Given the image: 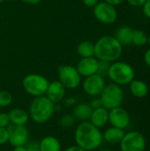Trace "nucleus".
<instances>
[{
    "label": "nucleus",
    "instance_id": "obj_16",
    "mask_svg": "<svg viewBox=\"0 0 150 151\" xmlns=\"http://www.w3.org/2000/svg\"><path fill=\"white\" fill-rule=\"evenodd\" d=\"M125 134H126L125 130L111 127L107 128L104 131V133L103 134V139L108 143L118 144V143H120Z\"/></svg>",
    "mask_w": 150,
    "mask_h": 151
},
{
    "label": "nucleus",
    "instance_id": "obj_43",
    "mask_svg": "<svg viewBox=\"0 0 150 151\" xmlns=\"http://www.w3.org/2000/svg\"><path fill=\"white\" fill-rule=\"evenodd\" d=\"M148 151H150V150H148Z\"/></svg>",
    "mask_w": 150,
    "mask_h": 151
},
{
    "label": "nucleus",
    "instance_id": "obj_39",
    "mask_svg": "<svg viewBox=\"0 0 150 151\" xmlns=\"http://www.w3.org/2000/svg\"><path fill=\"white\" fill-rule=\"evenodd\" d=\"M148 43L149 44V46H150V35H149V38H148Z\"/></svg>",
    "mask_w": 150,
    "mask_h": 151
},
{
    "label": "nucleus",
    "instance_id": "obj_6",
    "mask_svg": "<svg viewBox=\"0 0 150 151\" xmlns=\"http://www.w3.org/2000/svg\"><path fill=\"white\" fill-rule=\"evenodd\" d=\"M49 81L42 75L37 73H31L22 81V87L24 90L34 97L44 96L49 86Z\"/></svg>",
    "mask_w": 150,
    "mask_h": 151
},
{
    "label": "nucleus",
    "instance_id": "obj_32",
    "mask_svg": "<svg viewBox=\"0 0 150 151\" xmlns=\"http://www.w3.org/2000/svg\"><path fill=\"white\" fill-rule=\"evenodd\" d=\"M89 105L91 106V108H92L93 110L97 109V108H99V107H102V106H103V104H102V102H101V99H100V98L93 99V100L90 102Z\"/></svg>",
    "mask_w": 150,
    "mask_h": 151
},
{
    "label": "nucleus",
    "instance_id": "obj_20",
    "mask_svg": "<svg viewBox=\"0 0 150 151\" xmlns=\"http://www.w3.org/2000/svg\"><path fill=\"white\" fill-rule=\"evenodd\" d=\"M93 109L88 104H80L73 110V118L81 122L88 121L91 116Z\"/></svg>",
    "mask_w": 150,
    "mask_h": 151
},
{
    "label": "nucleus",
    "instance_id": "obj_22",
    "mask_svg": "<svg viewBox=\"0 0 150 151\" xmlns=\"http://www.w3.org/2000/svg\"><path fill=\"white\" fill-rule=\"evenodd\" d=\"M78 54L82 58H90L95 56V43L90 41H82L77 47Z\"/></svg>",
    "mask_w": 150,
    "mask_h": 151
},
{
    "label": "nucleus",
    "instance_id": "obj_25",
    "mask_svg": "<svg viewBox=\"0 0 150 151\" xmlns=\"http://www.w3.org/2000/svg\"><path fill=\"white\" fill-rule=\"evenodd\" d=\"M111 63L105 61V60H99L98 59V68H97V73L103 77L108 75V71L110 68Z\"/></svg>",
    "mask_w": 150,
    "mask_h": 151
},
{
    "label": "nucleus",
    "instance_id": "obj_33",
    "mask_svg": "<svg viewBox=\"0 0 150 151\" xmlns=\"http://www.w3.org/2000/svg\"><path fill=\"white\" fill-rule=\"evenodd\" d=\"M82 3L84 4V5L88 7L94 8L99 3V0H82Z\"/></svg>",
    "mask_w": 150,
    "mask_h": 151
},
{
    "label": "nucleus",
    "instance_id": "obj_27",
    "mask_svg": "<svg viewBox=\"0 0 150 151\" xmlns=\"http://www.w3.org/2000/svg\"><path fill=\"white\" fill-rule=\"evenodd\" d=\"M11 125L10 118L8 113H0V127L7 128Z\"/></svg>",
    "mask_w": 150,
    "mask_h": 151
},
{
    "label": "nucleus",
    "instance_id": "obj_1",
    "mask_svg": "<svg viewBox=\"0 0 150 151\" xmlns=\"http://www.w3.org/2000/svg\"><path fill=\"white\" fill-rule=\"evenodd\" d=\"M76 145L86 151H92L98 149L103 142V134L99 128L92 125L89 121L81 122L74 133Z\"/></svg>",
    "mask_w": 150,
    "mask_h": 151
},
{
    "label": "nucleus",
    "instance_id": "obj_35",
    "mask_svg": "<svg viewBox=\"0 0 150 151\" xmlns=\"http://www.w3.org/2000/svg\"><path fill=\"white\" fill-rule=\"evenodd\" d=\"M64 151H86L85 150L81 149L80 147H79L78 145H73V146H70L68 148H66Z\"/></svg>",
    "mask_w": 150,
    "mask_h": 151
},
{
    "label": "nucleus",
    "instance_id": "obj_9",
    "mask_svg": "<svg viewBox=\"0 0 150 151\" xmlns=\"http://www.w3.org/2000/svg\"><path fill=\"white\" fill-rule=\"evenodd\" d=\"M93 12L95 19L103 24H113L118 19V12L116 7L104 1L99 2L94 7Z\"/></svg>",
    "mask_w": 150,
    "mask_h": 151
},
{
    "label": "nucleus",
    "instance_id": "obj_19",
    "mask_svg": "<svg viewBox=\"0 0 150 151\" xmlns=\"http://www.w3.org/2000/svg\"><path fill=\"white\" fill-rule=\"evenodd\" d=\"M132 27L128 26H122L120 27L115 33L114 37L118 41V42L124 47L132 44V36H133Z\"/></svg>",
    "mask_w": 150,
    "mask_h": 151
},
{
    "label": "nucleus",
    "instance_id": "obj_11",
    "mask_svg": "<svg viewBox=\"0 0 150 151\" xmlns=\"http://www.w3.org/2000/svg\"><path fill=\"white\" fill-rule=\"evenodd\" d=\"M131 118L126 110L121 106L109 111V123L111 127L125 130L130 125Z\"/></svg>",
    "mask_w": 150,
    "mask_h": 151
},
{
    "label": "nucleus",
    "instance_id": "obj_40",
    "mask_svg": "<svg viewBox=\"0 0 150 151\" xmlns=\"http://www.w3.org/2000/svg\"><path fill=\"white\" fill-rule=\"evenodd\" d=\"M101 151H112L111 150H109V149H105V150H103Z\"/></svg>",
    "mask_w": 150,
    "mask_h": 151
},
{
    "label": "nucleus",
    "instance_id": "obj_31",
    "mask_svg": "<svg viewBox=\"0 0 150 151\" xmlns=\"http://www.w3.org/2000/svg\"><path fill=\"white\" fill-rule=\"evenodd\" d=\"M142 11L144 15L150 19V0H147V2L143 4Z\"/></svg>",
    "mask_w": 150,
    "mask_h": 151
},
{
    "label": "nucleus",
    "instance_id": "obj_2",
    "mask_svg": "<svg viewBox=\"0 0 150 151\" xmlns=\"http://www.w3.org/2000/svg\"><path fill=\"white\" fill-rule=\"evenodd\" d=\"M123 53V46L111 35H103L95 43V57L110 63L118 61Z\"/></svg>",
    "mask_w": 150,
    "mask_h": 151
},
{
    "label": "nucleus",
    "instance_id": "obj_7",
    "mask_svg": "<svg viewBox=\"0 0 150 151\" xmlns=\"http://www.w3.org/2000/svg\"><path fill=\"white\" fill-rule=\"evenodd\" d=\"M119 146L121 151H145L147 142L142 134L132 131L125 134Z\"/></svg>",
    "mask_w": 150,
    "mask_h": 151
},
{
    "label": "nucleus",
    "instance_id": "obj_42",
    "mask_svg": "<svg viewBox=\"0 0 150 151\" xmlns=\"http://www.w3.org/2000/svg\"><path fill=\"white\" fill-rule=\"evenodd\" d=\"M10 1H12V0H10Z\"/></svg>",
    "mask_w": 150,
    "mask_h": 151
},
{
    "label": "nucleus",
    "instance_id": "obj_23",
    "mask_svg": "<svg viewBox=\"0 0 150 151\" xmlns=\"http://www.w3.org/2000/svg\"><path fill=\"white\" fill-rule=\"evenodd\" d=\"M148 38L149 35H147L146 32H144L143 30L135 29L133 31L132 43L137 47H142L148 43Z\"/></svg>",
    "mask_w": 150,
    "mask_h": 151
},
{
    "label": "nucleus",
    "instance_id": "obj_8",
    "mask_svg": "<svg viewBox=\"0 0 150 151\" xmlns=\"http://www.w3.org/2000/svg\"><path fill=\"white\" fill-rule=\"evenodd\" d=\"M58 81L65 88L74 89L80 84L81 76L76 67L69 65H63L58 67Z\"/></svg>",
    "mask_w": 150,
    "mask_h": 151
},
{
    "label": "nucleus",
    "instance_id": "obj_12",
    "mask_svg": "<svg viewBox=\"0 0 150 151\" xmlns=\"http://www.w3.org/2000/svg\"><path fill=\"white\" fill-rule=\"evenodd\" d=\"M7 129L9 132V142L13 148L25 146L28 142L29 133L25 126H16L11 124Z\"/></svg>",
    "mask_w": 150,
    "mask_h": 151
},
{
    "label": "nucleus",
    "instance_id": "obj_4",
    "mask_svg": "<svg viewBox=\"0 0 150 151\" xmlns=\"http://www.w3.org/2000/svg\"><path fill=\"white\" fill-rule=\"evenodd\" d=\"M113 83L123 86L129 84L135 77V73L132 65L128 63L115 61L111 64L108 75Z\"/></svg>",
    "mask_w": 150,
    "mask_h": 151
},
{
    "label": "nucleus",
    "instance_id": "obj_38",
    "mask_svg": "<svg viewBox=\"0 0 150 151\" xmlns=\"http://www.w3.org/2000/svg\"><path fill=\"white\" fill-rule=\"evenodd\" d=\"M12 151H27L25 146H19V147H15Z\"/></svg>",
    "mask_w": 150,
    "mask_h": 151
},
{
    "label": "nucleus",
    "instance_id": "obj_3",
    "mask_svg": "<svg viewBox=\"0 0 150 151\" xmlns=\"http://www.w3.org/2000/svg\"><path fill=\"white\" fill-rule=\"evenodd\" d=\"M54 111L55 104L45 96L34 97L29 105V117L37 124L47 122L52 117Z\"/></svg>",
    "mask_w": 150,
    "mask_h": 151
},
{
    "label": "nucleus",
    "instance_id": "obj_26",
    "mask_svg": "<svg viewBox=\"0 0 150 151\" xmlns=\"http://www.w3.org/2000/svg\"><path fill=\"white\" fill-rule=\"evenodd\" d=\"M74 118L72 115H65L60 119V125L64 127H69L73 125L74 123Z\"/></svg>",
    "mask_w": 150,
    "mask_h": 151
},
{
    "label": "nucleus",
    "instance_id": "obj_10",
    "mask_svg": "<svg viewBox=\"0 0 150 151\" xmlns=\"http://www.w3.org/2000/svg\"><path fill=\"white\" fill-rule=\"evenodd\" d=\"M105 85L106 84L104 77L99 75L98 73H95L88 77H86L83 81L82 87L86 94H88L90 96H100Z\"/></svg>",
    "mask_w": 150,
    "mask_h": 151
},
{
    "label": "nucleus",
    "instance_id": "obj_34",
    "mask_svg": "<svg viewBox=\"0 0 150 151\" xmlns=\"http://www.w3.org/2000/svg\"><path fill=\"white\" fill-rule=\"evenodd\" d=\"M144 62L147 65V66L150 68V49H149L144 54Z\"/></svg>",
    "mask_w": 150,
    "mask_h": 151
},
{
    "label": "nucleus",
    "instance_id": "obj_41",
    "mask_svg": "<svg viewBox=\"0 0 150 151\" xmlns=\"http://www.w3.org/2000/svg\"><path fill=\"white\" fill-rule=\"evenodd\" d=\"M3 1H4V0H0V3H1V2H3Z\"/></svg>",
    "mask_w": 150,
    "mask_h": 151
},
{
    "label": "nucleus",
    "instance_id": "obj_18",
    "mask_svg": "<svg viewBox=\"0 0 150 151\" xmlns=\"http://www.w3.org/2000/svg\"><path fill=\"white\" fill-rule=\"evenodd\" d=\"M129 88L132 95L137 98H143L149 93V87L143 81L133 79L129 83Z\"/></svg>",
    "mask_w": 150,
    "mask_h": 151
},
{
    "label": "nucleus",
    "instance_id": "obj_36",
    "mask_svg": "<svg viewBox=\"0 0 150 151\" xmlns=\"http://www.w3.org/2000/svg\"><path fill=\"white\" fill-rule=\"evenodd\" d=\"M103 1L108 3V4H111L114 5V6H117V5H118L120 4H122L125 0H103Z\"/></svg>",
    "mask_w": 150,
    "mask_h": 151
},
{
    "label": "nucleus",
    "instance_id": "obj_30",
    "mask_svg": "<svg viewBox=\"0 0 150 151\" xmlns=\"http://www.w3.org/2000/svg\"><path fill=\"white\" fill-rule=\"evenodd\" d=\"M127 3L133 7H141L147 2V0H126Z\"/></svg>",
    "mask_w": 150,
    "mask_h": 151
},
{
    "label": "nucleus",
    "instance_id": "obj_28",
    "mask_svg": "<svg viewBox=\"0 0 150 151\" xmlns=\"http://www.w3.org/2000/svg\"><path fill=\"white\" fill-rule=\"evenodd\" d=\"M9 142V132L7 128L0 127V145H4Z\"/></svg>",
    "mask_w": 150,
    "mask_h": 151
},
{
    "label": "nucleus",
    "instance_id": "obj_21",
    "mask_svg": "<svg viewBox=\"0 0 150 151\" xmlns=\"http://www.w3.org/2000/svg\"><path fill=\"white\" fill-rule=\"evenodd\" d=\"M40 151H61V144L54 136H46L39 142Z\"/></svg>",
    "mask_w": 150,
    "mask_h": 151
},
{
    "label": "nucleus",
    "instance_id": "obj_15",
    "mask_svg": "<svg viewBox=\"0 0 150 151\" xmlns=\"http://www.w3.org/2000/svg\"><path fill=\"white\" fill-rule=\"evenodd\" d=\"M88 121L97 128L105 127L109 122V110L103 106L93 110Z\"/></svg>",
    "mask_w": 150,
    "mask_h": 151
},
{
    "label": "nucleus",
    "instance_id": "obj_17",
    "mask_svg": "<svg viewBox=\"0 0 150 151\" xmlns=\"http://www.w3.org/2000/svg\"><path fill=\"white\" fill-rule=\"evenodd\" d=\"M8 114L11 124L12 125L25 126L29 119V114L21 108H14L11 110Z\"/></svg>",
    "mask_w": 150,
    "mask_h": 151
},
{
    "label": "nucleus",
    "instance_id": "obj_29",
    "mask_svg": "<svg viewBox=\"0 0 150 151\" xmlns=\"http://www.w3.org/2000/svg\"><path fill=\"white\" fill-rule=\"evenodd\" d=\"M27 151H40V145L39 142H27L25 145Z\"/></svg>",
    "mask_w": 150,
    "mask_h": 151
},
{
    "label": "nucleus",
    "instance_id": "obj_37",
    "mask_svg": "<svg viewBox=\"0 0 150 151\" xmlns=\"http://www.w3.org/2000/svg\"><path fill=\"white\" fill-rule=\"evenodd\" d=\"M20 1L25 3V4H37L42 0H20Z\"/></svg>",
    "mask_w": 150,
    "mask_h": 151
},
{
    "label": "nucleus",
    "instance_id": "obj_14",
    "mask_svg": "<svg viewBox=\"0 0 150 151\" xmlns=\"http://www.w3.org/2000/svg\"><path fill=\"white\" fill-rule=\"evenodd\" d=\"M45 96L48 97L53 104H57L63 100L65 95V88L59 81H54L49 83L48 88L45 93Z\"/></svg>",
    "mask_w": 150,
    "mask_h": 151
},
{
    "label": "nucleus",
    "instance_id": "obj_5",
    "mask_svg": "<svg viewBox=\"0 0 150 151\" xmlns=\"http://www.w3.org/2000/svg\"><path fill=\"white\" fill-rule=\"evenodd\" d=\"M102 104L107 110H111L121 106L124 100V91L119 85L110 83L105 85L103 90L100 94Z\"/></svg>",
    "mask_w": 150,
    "mask_h": 151
},
{
    "label": "nucleus",
    "instance_id": "obj_24",
    "mask_svg": "<svg viewBox=\"0 0 150 151\" xmlns=\"http://www.w3.org/2000/svg\"><path fill=\"white\" fill-rule=\"evenodd\" d=\"M12 102V96L7 90L0 91V107H7Z\"/></svg>",
    "mask_w": 150,
    "mask_h": 151
},
{
    "label": "nucleus",
    "instance_id": "obj_13",
    "mask_svg": "<svg viewBox=\"0 0 150 151\" xmlns=\"http://www.w3.org/2000/svg\"><path fill=\"white\" fill-rule=\"evenodd\" d=\"M98 59L94 57L82 58L77 64L76 69L80 76L88 77L90 75L97 73Z\"/></svg>",
    "mask_w": 150,
    "mask_h": 151
}]
</instances>
